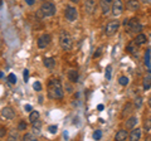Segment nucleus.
<instances>
[{
	"label": "nucleus",
	"mask_w": 151,
	"mask_h": 141,
	"mask_svg": "<svg viewBox=\"0 0 151 141\" xmlns=\"http://www.w3.org/2000/svg\"><path fill=\"white\" fill-rule=\"evenodd\" d=\"M144 126H145L146 131H150V130H151V117H149V119H146V120H145Z\"/></svg>",
	"instance_id": "obj_26"
},
{
	"label": "nucleus",
	"mask_w": 151,
	"mask_h": 141,
	"mask_svg": "<svg viewBox=\"0 0 151 141\" xmlns=\"http://www.w3.org/2000/svg\"><path fill=\"white\" fill-rule=\"evenodd\" d=\"M126 8L129 9V10H131V12L139 10V9H140V1H139V0H127Z\"/></svg>",
	"instance_id": "obj_11"
},
{
	"label": "nucleus",
	"mask_w": 151,
	"mask_h": 141,
	"mask_svg": "<svg viewBox=\"0 0 151 141\" xmlns=\"http://www.w3.org/2000/svg\"><path fill=\"white\" fill-rule=\"evenodd\" d=\"M3 76H4V73H3V72H0V78H3Z\"/></svg>",
	"instance_id": "obj_44"
},
{
	"label": "nucleus",
	"mask_w": 151,
	"mask_h": 141,
	"mask_svg": "<svg viewBox=\"0 0 151 141\" xmlns=\"http://www.w3.org/2000/svg\"><path fill=\"white\" fill-rule=\"evenodd\" d=\"M67 76H68V79L70 82H73V83L78 82V72H77V69H69Z\"/></svg>",
	"instance_id": "obj_13"
},
{
	"label": "nucleus",
	"mask_w": 151,
	"mask_h": 141,
	"mask_svg": "<svg viewBox=\"0 0 151 141\" xmlns=\"http://www.w3.org/2000/svg\"><path fill=\"white\" fill-rule=\"evenodd\" d=\"M29 120H30V122H34L37 120H39V112L38 111H32L30 115H29Z\"/></svg>",
	"instance_id": "obj_23"
},
{
	"label": "nucleus",
	"mask_w": 151,
	"mask_h": 141,
	"mask_svg": "<svg viewBox=\"0 0 151 141\" xmlns=\"http://www.w3.org/2000/svg\"><path fill=\"white\" fill-rule=\"evenodd\" d=\"M101 53H102V49L100 48V49H98V50L96 52V53H94V55H93V57H94V58H97V57H100V54H101Z\"/></svg>",
	"instance_id": "obj_36"
},
{
	"label": "nucleus",
	"mask_w": 151,
	"mask_h": 141,
	"mask_svg": "<svg viewBox=\"0 0 151 141\" xmlns=\"http://www.w3.org/2000/svg\"><path fill=\"white\" fill-rule=\"evenodd\" d=\"M137 122H139L137 117H136V116H131L129 120H126V127H127V129H130V130H132L134 127H136Z\"/></svg>",
	"instance_id": "obj_12"
},
{
	"label": "nucleus",
	"mask_w": 151,
	"mask_h": 141,
	"mask_svg": "<svg viewBox=\"0 0 151 141\" xmlns=\"http://www.w3.org/2000/svg\"><path fill=\"white\" fill-rule=\"evenodd\" d=\"M150 53H151V50L150 49H146V53H145V64L147 65V68L151 72V63H150Z\"/></svg>",
	"instance_id": "obj_21"
},
{
	"label": "nucleus",
	"mask_w": 151,
	"mask_h": 141,
	"mask_svg": "<svg viewBox=\"0 0 151 141\" xmlns=\"http://www.w3.org/2000/svg\"><path fill=\"white\" fill-rule=\"evenodd\" d=\"M50 43V35L49 34H43L39 37V39H38V47H39L40 49H44L47 47L49 45Z\"/></svg>",
	"instance_id": "obj_8"
},
{
	"label": "nucleus",
	"mask_w": 151,
	"mask_h": 141,
	"mask_svg": "<svg viewBox=\"0 0 151 141\" xmlns=\"http://www.w3.org/2000/svg\"><path fill=\"white\" fill-rule=\"evenodd\" d=\"M24 110L28 111V112H32L33 109H32V106H30V105H25V106H24Z\"/></svg>",
	"instance_id": "obj_37"
},
{
	"label": "nucleus",
	"mask_w": 151,
	"mask_h": 141,
	"mask_svg": "<svg viewBox=\"0 0 151 141\" xmlns=\"http://www.w3.org/2000/svg\"><path fill=\"white\" fill-rule=\"evenodd\" d=\"M48 130H49L50 134H57V131H58V127H57L55 125H52V126H49V127H48Z\"/></svg>",
	"instance_id": "obj_32"
},
{
	"label": "nucleus",
	"mask_w": 151,
	"mask_h": 141,
	"mask_svg": "<svg viewBox=\"0 0 151 141\" xmlns=\"http://www.w3.org/2000/svg\"><path fill=\"white\" fill-rule=\"evenodd\" d=\"M119 28H120V22L119 20H112V22H110L106 25V29H105L106 35H108V37L115 35L116 33H117V30H119Z\"/></svg>",
	"instance_id": "obj_5"
},
{
	"label": "nucleus",
	"mask_w": 151,
	"mask_h": 141,
	"mask_svg": "<svg viewBox=\"0 0 151 141\" xmlns=\"http://www.w3.org/2000/svg\"><path fill=\"white\" fill-rule=\"evenodd\" d=\"M33 88H34L37 92L42 91V84H40V82H34V83H33Z\"/></svg>",
	"instance_id": "obj_30"
},
{
	"label": "nucleus",
	"mask_w": 151,
	"mask_h": 141,
	"mask_svg": "<svg viewBox=\"0 0 151 141\" xmlns=\"http://www.w3.org/2000/svg\"><path fill=\"white\" fill-rule=\"evenodd\" d=\"M23 77H24V82H28V78H29V70L24 69V72H23Z\"/></svg>",
	"instance_id": "obj_34"
},
{
	"label": "nucleus",
	"mask_w": 151,
	"mask_h": 141,
	"mask_svg": "<svg viewBox=\"0 0 151 141\" xmlns=\"http://www.w3.org/2000/svg\"><path fill=\"white\" fill-rule=\"evenodd\" d=\"M64 96V91L59 79L52 78L48 82V97L52 100H60Z\"/></svg>",
	"instance_id": "obj_1"
},
{
	"label": "nucleus",
	"mask_w": 151,
	"mask_h": 141,
	"mask_svg": "<svg viewBox=\"0 0 151 141\" xmlns=\"http://www.w3.org/2000/svg\"><path fill=\"white\" fill-rule=\"evenodd\" d=\"M103 1H106V3H108V4H112L113 0H103Z\"/></svg>",
	"instance_id": "obj_40"
},
{
	"label": "nucleus",
	"mask_w": 151,
	"mask_h": 141,
	"mask_svg": "<svg viewBox=\"0 0 151 141\" xmlns=\"http://www.w3.org/2000/svg\"><path fill=\"white\" fill-rule=\"evenodd\" d=\"M101 137H102V132H101L100 130H97L96 132L93 134V139H94V140H100Z\"/></svg>",
	"instance_id": "obj_31"
},
{
	"label": "nucleus",
	"mask_w": 151,
	"mask_h": 141,
	"mask_svg": "<svg viewBox=\"0 0 151 141\" xmlns=\"http://www.w3.org/2000/svg\"><path fill=\"white\" fill-rule=\"evenodd\" d=\"M111 12L113 14V17H119L124 12V4L121 0H113L112 1V6H111Z\"/></svg>",
	"instance_id": "obj_7"
},
{
	"label": "nucleus",
	"mask_w": 151,
	"mask_h": 141,
	"mask_svg": "<svg viewBox=\"0 0 151 141\" xmlns=\"http://www.w3.org/2000/svg\"><path fill=\"white\" fill-rule=\"evenodd\" d=\"M59 44L64 50H70L72 49L73 40H72V37L69 35L68 32H65V30L60 32V34H59Z\"/></svg>",
	"instance_id": "obj_2"
},
{
	"label": "nucleus",
	"mask_w": 151,
	"mask_h": 141,
	"mask_svg": "<svg viewBox=\"0 0 151 141\" xmlns=\"http://www.w3.org/2000/svg\"><path fill=\"white\" fill-rule=\"evenodd\" d=\"M8 81L10 82V83H13V84H15V83H17V76H15L14 73H10V74L8 76Z\"/></svg>",
	"instance_id": "obj_28"
},
{
	"label": "nucleus",
	"mask_w": 151,
	"mask_h": 141,
	"mask_svg": "<svg viewBox=\"0 0 151 141\" xmlns=\"http://www.w3.org/2000/svg\"><path fill=\"white\" fill-rule=\"evenodd\" d=\"M111 73H112V67H111V65H107L106 72H105V76H106L107 81H110V79H111Z\"/></svg>",
	"instance_id": "obj_25"
},
{
	"label": "nucleus",
	"mask_w": 151,
	"mask_h": 141,
	"mask_svg": "<svg viewBox=\"0 0 151 141\" xmlns=\"http://www.w3.org/2000/svg\"><path fill=\"white\" fill-rule=\"evenodd\" d=\"M142 87L145 91H147L151 88V76H146L142 81Z\"/></svg>",
	"instance_id": "obj_20"
},
{
	"label": "nucleus",
	"mask_w": 151,
	"mask_h": 141,
	"mask_svg": "<svg viewBox=\"0 0 151 141\" xmlns=\"http://www.w3.org/2000/svg\"><path fill=\"white\" fill-rule=\"evenodd\" d=\"M141 105H142V98L137 97V98L135 100V107H136V109H140Z\"/></svg>",
	"instance_id": "obj_29"
},
{
	"label": "nucleus",
	"mask_w": 151,
	"mask_h": 141,
	"mask_svg": "<svg viewBox=\"0 0 151 141\" xmlns=\"http://www.w3.org/2000/svg\"><path fill=\"white\" fill-rule=\"evenodd\" d=\"M129 137H130V140L131 141H136V140H140V137H141V130L140 129H132V131H131V134L129 135Z\"/></svg>",
	"instance_id": "obj_14"
},
{
	"label": "nucleus",
	"mask_w": 151,
	"mask_h": 141,
	"mask_svg": "<svg viewBox=\"0 0 151 141\" xmlns=\"http://www.w3.org/2000/svg\"><path fill=\"white\" fill-rule=\"evenodd\" d=\"M100 6L102 9V13L103 14H108V13L111 12V4L103 1V0H100Z\"/></svg>",
	"instance_id": "obj_18"
},
{
	"label": "nucleus",
	"mask_w": 151,
	"mask_h": 141,
	"mask_svg": "<svg viewBox=\"0 0 151 141\" xmlns=\"http://www.w3.org/2000/svg\"><path fill=\"white\" fill-rule=\"evenodd\" d=\"M1 116L5 120H13L14 116H15V112H14V110L10 109V107H4L1 110Z\"/></svg>",
	"instance_id": "obj_9"
},
{
	"label": "nucleus",
	"mask_w": 151,
	"mask_h": 141,
	"mask_svg": "<svg viewBox=\"0 0 151 141\" xmlns=\"http://www.w3.org/2000/svg\"><path fill=\"white\" fill-rule=\"evenodd\" d=\"M135 42H136V44L137 45H142V44H145L146 42H147V37H146L145 34H142V33H139V34L136 35V38H135Z\"/></svg>",
	"instance_id": "obj_15"
},
{
	"label": "nucleus",
	"mask_w": 151,
	"mask_h": 141,
	"mask_svg": "<svg viewBox=\"0 0 151 141\" xmlns=\"http://www.w3.org/2000/svg\"><path fill=\"white\" fill-rule=\"evenodd\" d=\"M25 3L28 4V5H34V3H35V0H25Z\"/></svg>",
	"instance_id": "obj_38"
},
{
	"label": "nucleus",
	"mask_w": 151,
	"mask_h": 141,
	"mask_svg": "<svg viewBox=\"0 0 151 141\" xmlns=\"http://www.w3.org/2000/svg\"><path fill=\"white\" fill-rule=\"evenodd\" d=\"M64 15H65V19L72 23V22L77 20L78 12H77V9H76L74 6H67L65 8V12H64Z\"/></svg>",
	"instance_id": "obj_6"
},
{
	"label": "nucleus",
	"mask_w": 151,
	"mask_h": 141,
	"mask_svg": "<svg viewBox=\"0 0 151 141\" xmlns=\"http://www.w3.org/2000/svg\"><path fill=\"white\" fill-rule=\"evenodd\" d=\"M5 135H6V129L0 127V137H5Z\"/></svg>",
	"instance_id": "obj_35"
},
{
	"label": "nucleus",
	"mask_w": 151,
	"mask_h": 141,
	"mask_svg": "<svg viewBox=\"0 0 151 141\" xmlns=\"http://www.w3.org/2000/svg\"><path fill=\"white\" fill-rule=\"evenodd\" d=\"M70 1H72V3H76V4H77V3L79 1V0H70Z\"/></svg>",
	"instance_id": "obj_43"
},
{
	"label": "nucleus",
	"mask_w": 151,
	"mask_h": 141,
	"mask_svg": "<svg viewBox=\"0 0 151 141\" xmlns=\"http://www.w3.org/2000/svg\"><path fill=\"white\" fill-rule=\"evenodd\" d=\"M1 4H3V1H1V0H0V6H1Z\"/></svg>",
	"instance_id": "obj_45"
},
{
	"label": "nucleus",
	"mask_w": 151,
	"mask_h": 141,
	"mask_svg": "<svg viewBox=\"0 0 151 141\" xmlns=\"http://www.w3.org/2000/svg\"><path fill=\"white\" fill-rule=\"evenodd\" d=\"M43 64L45 65L47 68L53 69V68H54V65H55V59H54V58H52V57H49V58H44V59H43Z\"/></svg>",
	"instance_id": "obj_17"
},
{
	"label": "nucleus",
	"mask_w": 151,
	"mask_h": 141,
	"mask_svg": "<svg viewBox=\"0 0 151 141\" xmlns=\"http://www.w3.org/2000/svg\"><path fill=\"white\" fill-rule=\"evenodd\" d=\"M119 82L121 86H127L129 84V77H126V76H121L120 79H119Z\"/></svg>",
	"instance_id": "obj_24"
},
{
	"label": "nucleus",
	"mask_w": 151,
	"mask_h": 141,
	"mask_svg": "<svg viewBox=\"0 0 151 141\" xmlns=\"http://www.w3.org/2000/svg\"><path fill=\"white\" fill-rule=\"evenodd\" d=\"M126 29L129 33H132V34H136V33L139 34V33H141V30H142V24L139 22L137 18H131V19H129Z\"/></svg>",
	"instance_id": "obj_3"
},
{
	"label": "nucleus",
	"mask_w": 151,
	"mask_h": 141,
	"mask_svg": "<svg viewBox=\"0 0 151 141\" xmlns=\"http://www.w3.org/2000/svg\"><path fill=\"white\" fill-rule=\"evenodd\" d=\"M25 129H27V124H25L24 121H22L20 124L18 125V130H19V131H23V130H25Z\"/></svg>",
	"instance_id": "obj_33"
},
{
	"label": "nucleus",
	"mask_w": 151,
	"mask_h": 141,
	"mask_svg": "<svg viewBox=\"0 0 151 141\" xmlns=\"http://www.w3.org/2000/svg\"><path fill=\"white\" fill-rule=\"evenodd\" d=\"M147 103H149V106L151 107V97H150V98H149V100H147Z\"/></svg>",
	"instance_id": "obj_41"
},
{
	"label": "nucleus",
	"mask_w": 151,
	"mask_h": 141,
	"mask_svg": "<svg viewBox=\"0 0 151 141\" xmlns=\"http://www.w3.org/2000/svg\"><path fill=\"white\" fill-rule=\"evenodd\" d=\"M97 109H98V111H102L103 110V105H98Z\"/></svg>",
	"instance_id": "obj_39"
},
{
	"label": "nucleus",
	"mask_w": 151,
	"mask_h": 141,
	"mask_svg": "<svg viewBox=\"0 0 151 141\" xmlns=\"http://www.w3.org/2000/svg\"><path fill=\"white\" fill-rule=\"evenodd\" d=\"M132 109H134V106H132L131 103H126V106L124 107V112H122V116L130 115L131 112H132Z\"/></svg>",
	"instance_id": "obj_22"
},
{
	"label": "nucleus",
	"mask_w": 151,
	"mask_h": 141,
	"mask_svg": "<svg viewBox=\"0 0 151 141\" xmlns=\"http://www.w3.org/2000/svg\"><path fill=\"white\" fill-rule=\"evenodd\" d=\"M137 44H136V42L135 40H132V42H130L129 43V45H127V48H126V50L129 52V53H131V54H134L136 50H137Z\"/></svg>",
	"instance_id": "obj_19"
},
{
	"label": "nucleus",
	"mask_w": 151,
	"mask_h": 141,
	"mask_svg": "<svg viewBox=\"0 0 151 141\" xmlns=\"http://www.w3.org/2000/svg\"><path fill=\"white\" fill-rule=\"evenodd\" d=\"M23 139L28 140V141H34V140H37V137L33 134H25L24 136H23Z\"/></svg>",
	"instance_id": "obj_27"
},
{
	"label": "nucleus",
	"mask_w": 151,
	"mask_h": 141,
	"mask_svg": "<svg viewBox=\"0 0 151 141\" xmlns=\"http://www.w3.org/2000/svg\"><path fill=\"white\" fill-rule=\"evenodd\" d=\"M141 1H142V3H150L151 0H141Z\"/></svg>",
	"instance_id": "obj_42"
},
{
	"label": "nucleus",
	"mask_w": 151,
	"mask_h": 141,
	"mask_svg": "<svg viewBox=\"0 0 151 141\" xmlns=\"http://www.w3.org/2000/svg\"><path fill=\"white\" fill-rule=\"evenodd\" d=\"M127 137H129V134H127L126 130H119V131H117V134H116V137L115 139L117 141H124Z\"/></svg>",
	"instance_id": "obj_16"
},
{
	"label": "nucleus",
	"mask_w": 151,
	"mask_h": 141,
	"mask_svg": "<svg viewBox=\"0 0 151 141\" xmlns=\"http://www.w3.org/2000/svg\"><path fill=\"white\" fill-rule=\"evenodd\" d=\"M40 12H42V14H43L44 17H53L54 14H55V12H57V9H55V5H54L53 3L47 1V3L42 4Z\"/></svg>",
	"instance_id": "obj_4"
},
{
	"label": "nucleus",
	"mask_w": 151,
	"mask_h": 141,
	"mask_svg": "<svg viewBox=\"0 0 151 141\" xmlns=\"http://www.w3.org/2000/svg\"><path fill=\"white\" fill-rule=\"evenodd\" d=\"M96 9V1L94 0H84V10L87 14H92Z\"/></svg>",
	"instance_id": "obj_10"
}]
</instances>
